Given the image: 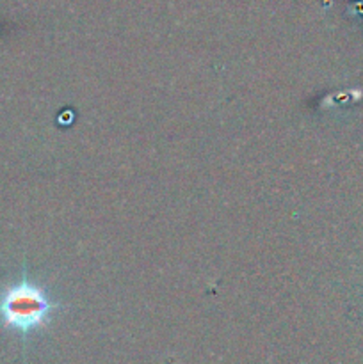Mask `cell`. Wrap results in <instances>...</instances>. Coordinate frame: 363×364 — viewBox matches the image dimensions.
<instances>
[{
    "label": "cell",
    "instance_id": "obj_1",
    "mask_svg": "<svg viewBox=\"0 0 363 364\" xmlns=\"http://www.w3.org/2000/svg\"><path fill=\"white\" fill-rule=\"evenodd\" d=\"M59 306V302L50 299L45 288L31 283L27 272H23L20 283L9 287L0 295V318L9 329L28 334L50 323Z\"/></svg>",
    "mask_w": 363,
    "mask_h": 364
}]
</instances>
